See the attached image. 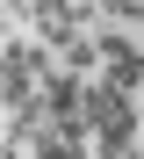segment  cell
<instances>
[{"mask_svg": "<svg viewBox=\"0 0 144 159\" xmlns=\"http://www.w3.org/2000/svg\"><path fill=\"white\" fill-rule=\"evenodd\" d=\"M108 22H115V29H130V36L144 43V0H115V7H108Z\"/></svg>", "mask_w": 144, "mask_h": 159, "instance_id": "5", "label": "cell"}, {"mask_svg": "<svg viewBox=\"0 0 144 159\" xmlns=\"http://www.w3.org/2000/svg\"><path fill=\"white\" fill-rule=\"evenodd\" d=\"M29 159H94V138H72V130H50V138L29 152Z\"/></svg>", "mask_w": 144, "mask_h": 159, "instance_id": "4", "label": "cell"}, {"mask_svg": "<svg viewBox=\"0 0 144 159\" xmlns=\"http://www.w3.org/2000/svg\"><path fill=\"white\" fill-rule=\"evenodd\" d=\"M7 159H22V152H15V145H7Z\"/></svg>", "mask_w": 144, "mask_h": 159, "instance_id": "7", "label": "cell"}, {"mask_svg": "<svg viewBox=\"0 0 144 159\" xmlns=\"http://www.w3.org/2000/svg\"><path fill=\"white\" fill-rule=\"evenodd\" d=\"M101 80H115L123 94L144 87V43H137L130 29H115V22L101 29Z\"/></svg>", "mask_w": 144, "mask_h": 159, "instance_id": "2", "label": "cell"}, {"mask_svg": "<svg viewBox=\"0 0 144 159\" xmlns=\"http://www.w3.org/2000/svg\"><path fill=\"white\" fill-rule=\"evenodd\" d=\"M7 15H36V0H7Z\"/></svg>", "mask_w": 144, "mask_h": 159, "instance_id": "6", "label": "cell"}, {"mask_svg": "<svg viewBox=\"0 0 144 159\" xmlns=\"http://www.w3.org/2000/svg\"><path fill=\"white\" fill-rule=\"evenodd\" d=\"M130 116H137V94H123L115 80H86V130H108Z\"/></svg>", "mask_w": 144, "mask_h": 159, "instance_id": "3", "label": "cell"}, {"mask_svg": "<svg viewBox=\"0 0 144 159\" xmlns=\"http://www.w3.org/2000/svg\"><path fill=\"white\" fill-rule=\"evenodd\" d=\"M43 80H50V51L36 36H7V51H0V109L43 94Z\"/></svg>", "mask_w": 144, "mask_h": 159, "instance_id": "1", "label": "cell"}]
</instances>
